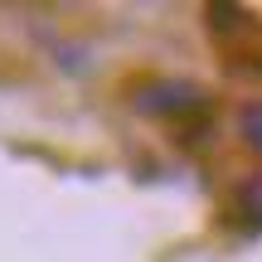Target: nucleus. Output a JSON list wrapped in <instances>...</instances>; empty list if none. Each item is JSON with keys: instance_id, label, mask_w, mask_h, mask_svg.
<instances>
[{"instance_id": "1", "label": "nucleus", "mask_w": 262, "mask_h": 262, "mask_svg": "<svg viewBox=\"0 0 262 262\" xmlns=\"http://www.w3.org/2000/svg\"><path fill=\"white\" fill-rule=\"evenodd\" d=\"M204 25H209V39L219 44V54L238 73L262 78V15H253L243 5H209Z\"/></svg>"}, {"instance_id": "3", "label": "nucleus", "mask_w": 262, "mask_h": 262, "mask_svg": "<svg viewBox=\"0 0 262 262\" xmlns=\"http://www.w3.org/2000/svg\"><path fill=\"white\" fill-rule=\"evenodd\" d=\"M228 219L248 233H262V170L257 175H243L228 194Z\"/></svg>"}, {"instance_id": "2", "label": "nucleus", "mask_w": 262, "mask_h": 262, "mask_svg": "<svg viewBox=\"0 0 262 262\" xmlns=\"http://www.w3.org/2000/svg\"><path fill=\"white\" fill-rule=\"evenodd\" d=\"M131 93V107L146 117H160V122H199V117H209V93L194 83H185V78H136V83L126 88Z\"/></svg>"}, {"instance_id": "4", "label": "nucleus", "mask_w": 262, "mask_h": 262, "mask_svg": "<svg viewBox=\"0 0 262 262\" xmlns=\"http://www.w3.org/2000/svg\"><path fill=\"white\" fill-rule=\"evenodd\" d=\"M238 131H243L248 150H257V156H262V97H257V102H248L243 112H238Z\"/></svg>"}]
</instances>
